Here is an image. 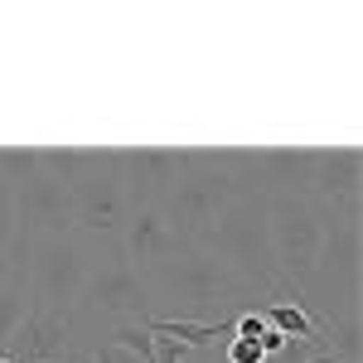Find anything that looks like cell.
I'll return each instance as SVG.
<instances>
[{
	"instance_id": "6da1fadb",
	"label": "cell",
	"mask_w": 363,
	"mask_h": 363,
	"mask_svg": "<svg viewBox=\"0 0 363 363\" xmlns=\"http://www.w3.org/2000/svg\"><path fill=\"white\" fill-rule=\"evenodd\" d=\"M247 169H257V155H238V150L199 155V150H189V165L179 174V184L169 189V213L160 208L169 233L189 247H208L223 208L247 184Z\"/></svg>"
},
{
	"instance_id": "7a4b0ae2",
	"label": "cell",
	"mask_w": 363,
	"mask_h": 363,
	"mask_svg": "<svg viewBox=\"0 0 363 363\" xmlns=\"http://www.w3.org/2000/svg\"><path fill=\"white\" fill-rule=\"evenodd\" d=\"M325 213L310 194H277L267 203V242H272V267L277 281L291 286L296 296L310 286L315 262H320V242H325Z\"/></svg>"
},
{
	"instance_id": "3957f363",
	"label": "cell",
	"mask_w": 363,
	"mask_h": 363,
	"mask_svg": "<svg viewBox=\"0 0 363 363\" xmlns=\"http://www.w3.org/2000/svg\"><path fill=\"white\" fill-rule=\"evenodd\" d=\"M213 252H218L247 286H257V281H272V286H277L272 242H267V208H262L257 199L238 194L223 208V218L213 228Z\"/></svg>"
},
{
	"instance_id": "277c9868",
	"label": "cell",
	"mask_w": 363,
	"mask_h": 363,
	"mask_svg": "<svg viewBox=\"0 0 363 363\" xmlns=\"http://www.w3.org/2000/svg\"><path fill=\"white\" fill-rule=\"evenodd\" d=\"M121 189H126L121 155L116 150H107V155L87 150L83 174L68 184V218H73V228H83V233L116 228V218H121Z\"/></svg>"
},
{
	"instance_id": "5b68a950",
	"label": "cell",
	"mask_w": 363,
	"mask_h": 363,
	"mask_svg": "<svg viewBox=\"0 0 363 363\" xmlns=\"http://www.w3.org/2000/svg\"><path fill=\"white\" fill-rule=\"evenodd\" d=\"M87 247L83 238L68 228V233H54L44 252H39V267H34V306L39 310H58L68 315V306L83 301V286H87Z\"/></svg>"
},
{
	"instance_id": "8992f818",
	"label": "cell",
	"mask_w": 363,
	"mask_h": 363,
	"mask_svg": "<svg viewBox=\"0 0 363 363\" xmlns=\"http://www.w3.org/2000/svg\"><path fill=\"white\" fill-rule=\"evenodd\" d=\"M165 286L179 296V301H189V306L199 310H208V306H218V301H233L247 281L238 277L233 267H228L218 252H208V247H194L184 262H169V272H165Z\"/></svg>"
},
{
	"instance_id": "52a82bcc",
	"label": "cell",
	"mask_w": 363,
	"mask_h": 363,
	"mask_svg": "<svg viewBox=\"0 0 363 363\" xmlns=\"http://www.w3.org/2000/svg\"><path fill=\"white\" fill-rule=\"evenodd\" d=\"M83 301L102 315H121V320H140L145 315V286H140V272L116 257L107 267H92L83 286Z\"/></svg>"
},
{
	"instance_id": "ba28073f",
	"label": "cell",
	"mask_w": 363,
	"mask_h": 363,
	"mask_svg": "<svg viewBox=\"0 0 363 363\" xmlns=\"http://www.w3.org/2000/svg\"><path fill=\"white\" fill-rule=\"evenodd\" d=\"M15 223H29L39 233H68L73 218H68V184H58L49 174H34L29 184L15 189Z\"/></svg>"
},
{
	"instance_id": "9c48e42d",
	"label": "cell",
	"mask_w": 363,
	"mask_h": 363,
	"mask_svg": "<svg viewBox=\"0 0 363 363\" xmlns=\"http://www.w3.org/2000/svg\"><path fill=\"white\" fill-rule=\"evenodd\" d=\"M15 363H58L63 359V344H68V315H58V310H39L29 306L25 325L15 330Z\"/></svg>"
},
{
	"instance_id": "30bf717a",
	"label": "cell",
	"mask_w": 363,
	"mask_h": 363,
	"mask_svg": "<svg viewBox=\"0 0 363 363\" xmlns=\"http://www.w3.org/2000/svg\"><path fill=\"white\" fill-rule=\"evenodd\" d=\"M363 184V155L354 145H339V150H320L315 155V174H310V189L325 203H344V199H359Z\"/></svg>"
},
{
	"instance_id": "8fae6325",
	"label": "cell",
	"mask_w": 363,
	"mask_h": 363,
	"mask_svg": "<svg viewBox=\"0 0 363 363\" xmlns=\"http://www.w3.org/2000/svg\"><path fill=\"white\" fill-rule=\"evenodd\" d=\"M116 155H121V179L150 194L174 189L189 165V150H116Z\"/></svg>"
},
{
	"instance_id": "7c38bea8",
	"label": "cell",
	"mask_w": 363,
	"mask_h": 363,
	"mask_svg": "<svg viewBox=\"0 0 363 363\" xmlns=\"http://www.w3.org/2000/svg\"><path fill=\"white\" fill-rule=\"evenodd\" d=\"M359 223H325V242H320V262H315V272H325L330 281H344L349 286V296H354V286H359V262H363V247H359Z\"/></svg>"
},
{
	"instance_id": "4fadbf2b",
	"label": "cell",
	"mask_w": 363,
	"mask_h": 363,
	"mask_svg": "<svg viewBox=\"0 0 363 363\" xmlns=\"http://www.w3.org/2000/svg\"><path fill=\"white\" fill-rule=\"evenodd\" d=\"M174 247H179V238L169 233V223H165L160 208H140L136 218H131V233H126V262H131L136 272L160 267Z\"/></svg>"
},
{
	"instance_id": "5bb4252c",
	"label": "cell",
	"mask_w": 363,
	"mask_h": 363,
	"mask_svg": "<svg viewBox=\"0 0 363 363\" xmlns=\"http://www.w3.org/2000/svg\"><path fill=\"white\" fill-rule=\"evenodd\" d=\"M315 155L320 150H262L257 174H267V184H277V194H301V189H310Z\"/></svg>"
},
{
	"instance_id": "9a60e30c",
	"label": "cell",
	"mask_w": 363,
	"mask_h": 363,
	"mask_svg": "<svg viewBox=\"0 0 363 363\" xmlns=\"http://www.w3.org/2000/svg\"><path fill=\"white\" fill-rule=\"evenodd\" d=\"M140 325L150 330V335H165V339H179V344H189V349H203V344H218V339H233V315L228 320H165V315H140Z\"/></svg>"
},
{
	"instance_id": "2e32d148",
	"label": "cell",
	"mask_w": 363,
	"mask_h": 363,
	"mask_svg": "<svg viewBox=\"0 0 363 363\" xmlns=\"http://www.w3.org/2000/svg\"><path fill=\"white\" fill-rule=\"evenodd\" d=\"M315 325H320V344L330 349V359H339V363H359V354H363L359 306H349L344 315H330V320H315Z\"/></svg>"
},
{
	"instance_id": "e0dca14e",
	"label": "cell",
	"mask_w": 363,
	"mask_h": 363,
	"mask_svg": "<svg viewBox=\"0 0 363 363\" xmlns=\"http://www.w3.org/2000/svg\"><path fill=\"white\" fill-rule=\"evenodd\" d=\"M25 315H29L25 291H15V286H0V349L15 339V330L25 325Z\"/></svg>"
},
{
	"instance_id": "ac0fdd59",
	"label": "cell",
	"mask_w": 363,
	"mask_h": 363,
	"mask_svg": "<svg viewBox=\"0 0 363 363\" xmlns=\"http://www.w3.org/2000/svg\"><path fill=\"white\" fill-rule=\"evenodd\" d=\"M150 339H155V359L150 363H189L194 359V349L179 344V339H165V335H150Z\"/></svg>"
},
{
	"instance_id": "d6986e66",
	"label": "cell",
	"mask_w": 363,
	"mask_h": 363,
	"mask_svg": "<svg viewBox=\"0 0 363 363\" xmlns=\"http://www.w3.org/2000/svg\"><path fill=\"white\" fill-rule=\"evenodd\" d=\"M15 242V189L0 184V252Z\"/></svg>"
},
{
	"instance_id": "ffe728a7",
	"label": "cell",
	"mask_w": 363,
	"mask_h": 363,
	"mask_svg": "<svg viewBox=\"0 0 363 363\" xmlns=\"http://www.w3.org/2000/svg\"><path fill=\"white\" fill-rule=\"evenodd\" d=\"M262 335H267L262 310H242V315H233V339H262Z\"/></svg>"
},
{
	"instance_id": "44dd1931",
	"label": "cell",
	"mask_w": 363,
	"mask_h": 363,
	"mask_svg": "<svg viewBox=\"0 0 363 363\" xmlns=\"http://www.w3.org/2000/svg\"><path fill=\"white\" fill-rule=\"evenodd\" d=\"M223 363H267L257 339H228V359Z\"/></svg>"
},
{
	"instance_id": "7402d4cb",
	"label": "cell",
	"mask_w": 363,
	"mask_h": 363,
	"mask_svg": "<svg viewBox=\"0 0 363 363\" xmlns=\"http://www.w3.org/2000/svg\"><path fill=\"white\" fill-rule=\"evenodd\" d=\"M92 363H140V359H131L126 349H116V344H102L97 354H92Z\"/></svg>"
},
{
	"instance_id": "603a6c76",
	"label": "cell",
	"mask_w": 363,
	"mask_h": 363,
	"mask_svg": "<svg viewBox=\"0 0 363 363\" xmlns=\"http://www.w3.org/2000/svg\"><path fill=\"white\" fill-rule=\"evenodd\" d=\"M0 286H10V252H0Z\"/></svg>"
},
{
	"instance_id": "cb8c5ba5",
	"label": "cell",
	"mask_w": 363,
	"mask_h": 363,
	"mask_svg": "<svg viewBox=\"0 0 363 363\" xmlns=\"http://www.w3.org/2000/svg\"><path fill=\"white\" fill-rule=\"evenodd\" d=\"M0 363H15V359H10V354H0Z\"/></svg>"
},
{
	"instance_id": "d4e9b609",
	"label": "cell",
	"mask_w": 363,
	"mask_h": 363,
	"mask_svg": "<svg viewBox=\"0 0 363 363\" xmlns=\"http://www.w3.org/2000/svg\"><path fill=\"white\" fill-rule=\"evenodd\" d=\"M325 363H339V359H325Z\"/></svg>"
}]
</instances>
